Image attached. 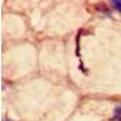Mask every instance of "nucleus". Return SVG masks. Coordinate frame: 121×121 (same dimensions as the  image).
I'll return each mask as SVG.
<instances>
[{
	"mask_svg": "<svg viewBox=\"0 0 121 121\" xmlns=\"http://www.w3.org/2000/svg\"><path fill=\"white\" fill-rule=\"evenodd\" d=\"M113 5L116 10H119V11L121 12V0H114L113 1Z\"/></svg>",
	"mask_w": 121,
	"mask_h": 121,
	"instance_id": "1",
	"label": "nucleus"
}]
</instances>
